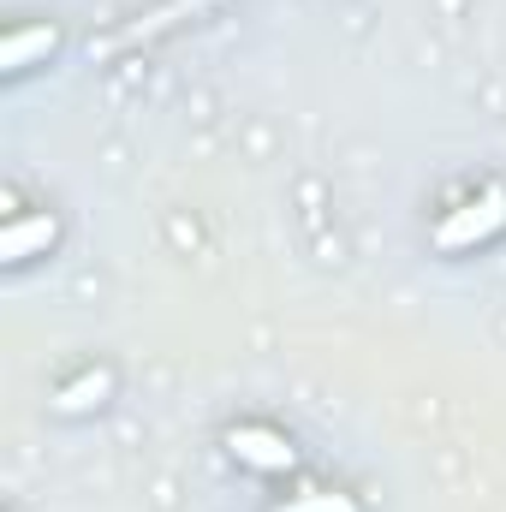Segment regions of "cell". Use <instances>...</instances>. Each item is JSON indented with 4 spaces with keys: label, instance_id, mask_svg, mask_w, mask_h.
Masks as SVG:
<instances>
[{
    "label": "cell",
    "instance_id": "cell-5",
    "mask_svg": "<svg viewBox=\"0 0 506 512\" xmlns=\"http://www.w3.org/2000/svg\"><path fill=\"white\" fill-rule=\"evenodd\" d=\"M108 370H84V376H78V382H66L60 387V399H54V405H60V411H90V405H102V399H108Z\"/></svg>",
    "mask_w": 506,
    "mask_h": 512
},
{
    "label": "cell",
    "instance_id": "cell-2",
    "mask_svg": "<svg viewBox=\"0 0 506 512\" xmlns=\"http://www.w3.org/2000/svg\"><path fill=\"white\" fill-rule=\"evenodd\" d=\"M227 447H233V459L251 465V471H292V465H298V447H292L280 429H268V423H239V429L227 435Z\"/></svg>",
    "mask_w": 506,
    "mask_h": 512
},
{
    "label": "cell",
    "instance_id": "cell-1",
    "mask_svg": "<svg viewBox=\"0 0 506 512\" xmlns=\"http://www.w3.org/2000/svg\"><path fill=\"white\" fill-rule=\"evenodd\" d=\"M495 233H506V185L477 191L471 203H459V209H447V215L435 221V245H441V251H477V245H489Z\"/></svg>",
    "mask_w": 506,
    "mask_h": 512
},
{
    "label": "cell",
    "instance_id": "cell-4",
    "mask_svg": "<svg viewBox=\"0 0 506 512\" xmlns=\"http://www.w3.org/2000/svg\"><path fill=\"white\" fill-rule=\"evenodd\" d=\"M54 42H60V30H54V24L12 30V36H6V48H0V66H6V72H24V66L48 60V54H54Z\"/></svg>",
    "mask_w": 506,
    "mask_h": 512
},
{
    "label": "cell",
    "instance_id": "cell-3",
    "mask_svg": "<svg viewBox=\"0 0 506 512\" xmlns=\"http://www.w3.org/2000/svg\"><path fill=\"white\" fill-rule=\"evenodd\" d=\"M54 239H60V221L42 209V215H18V221H6V233H0V256L6 262H30V256L54 251Z\"/></svg>",
    "mask_w": 506,
    "mask_h": 512
},
{
    "label": "cell",
    "instance_id": "cell-6",
    "mask_svg": "<svg viewBox=\"0 0 506 512\" xmlns=\"http://www.w3.org/2000/svg\"><path fill=\"white\" fill-rule=\"evenodd\" d=\"M274 512H358V501L340 495V489H310V495H298V501H286Z\"/></svg>",
    "mask_w": 506,
    "mask_h": 512
}]
</instances>
